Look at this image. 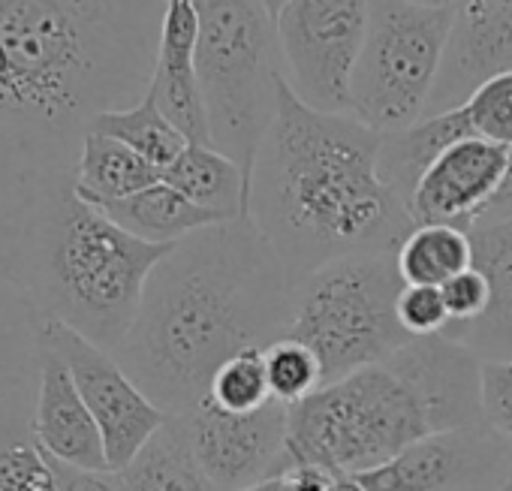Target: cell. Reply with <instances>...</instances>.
Masks as SVG:
<instances>
[{
  "instance_id": "20",
  "label": "cell",
  "mask_w": 512,
  "mask_h": 491,
  "mask_svg": "<svg viewBox=\"0 0 512 491\" xmlns=\"http://www.w3.org/2000/svg\"><path fill=\"white\" fill-rule=\"evenodd\" d=\"M473 136L470 121L464 115L461 106L437 112V115H425L416 124L395 130V133H383V145H380V172L386 178V184L404 199V205L410 202L422 172L431 166V160L449 148L458 139Z\"/></svg>"
},
{
  "instance_id": "10",
  "label": "cell",
  "mask_w": 512,
  "mask_h": 491,
  "mask_svg": "<svg viewBox=\"0 0 512 491\" xmlns=\"http://www.w3.org/2000/svg\"><path fill=\"white\" fill-rule=\"evenodd\" d=\"M34 338L37 347L55 350L85 398L106 446V461L112 470H121L130 464V458L154 437V431L169 419L121 368L112 350H103L100 344L88 341L67 323L37 314L34 320Z\"/></svg>"
},
{
  "instance_id": "28",
  "label": "cell",
  "mask_w": 512,
  "mask_h": 491,
  "mask_svg": "<svg viewBox=\"0 0 512 491\" xmlns=\"http://www.w3.org/2000/svg\"><path fill=\"white\" fill-rule=\"evenodd\" d=\"M0 491H58L49 452L40 443L0 449Z\"/></svg>"
},
{
  "instance_id": "4",
  "label": "cell",
  "mask_w": 512,
  "mask_h": 491,
  "mask_svg": "<svg viewBox=\"0 0 512 491\" xmlns=\"http://www.w3.org/2000/svg\"><path fill=\"white\" fill-rule=\"evenodd\" d=\"M479 368L482 359L452 338H413L293 404L290 461L359 476L434 431L485 425Z\"/></svg>"
},
{
  "instance_id": "36",
  "label": "cell",
  "mask_w": 512,
  "mask_h": 491,
  "mask_svg": "<svg viewBox=\"0 0 512 491\" xmlns=\"http://www.w3.org/2000/svg\"><path fill=\"white\" fill-rule=\"evenodd\" d=\"M329 491H365V485L359 482V476H335Z\"/></svg>"
},
{
  "instance_id": "5",
  "label": "cell",
  "mask_w": 512,
  "mask_h": 491,
  "mask_svg": "<svg viewBox=\"0 0 512 491\" xmlns=\"http://www.w3.org/2000/svg\"><path fill=\"white\" fill-rule=\"evenodd\" d=\"M172 244H151L121 229L106 211L82 199L76 175L43 184L22 232V284L40 314L55 317L118 350L127 338L145 284Z\"/></svg>"
},
{
  "instance_id": "33",
  "label": "cell",
  "mask_w": 512,
  "mask_h": 491,
  "mask_svg": "<svg viewBox=\"0 0 512 491\" xmlns=\"http://www.w3.org/2000/svg\"><path fill=\"white\" fill-rule=\"evenodd\" d=\"M284 491H329L335 482V473L317 467V464H290L284 473H278Z\"/></svg>"
},
{
  "instance_id": "21",
  "label": "cell",
  "mask_w": 512,
  "mask_h": 491,
  "mask_svg": "<svg viewBox=\"0 0 512 491\" xmlns=\"http://www.w3.org/2000/svg\"><path fill=\"white\" fill-rule=\"evenodd\" d=\"M118 473L127 491H220L199 464L181 416H169Z\"/></svg>"
},
{
  "instance_id": "25",
  "label": "cell",
  "mask_w": 512,
  "mask_h": 491,
  "mask_svg": "<svg viewBox=\"0 0 512 491\" xmlns=\"http://www.w3.org/2000/svg\"><path fill=\"white\" fill-rule=\"evenodd\" d=\"M208 401L229 413H253L275 401L266 371V350H241L226 359L211 380Z\"/></svg>"
},
{
  "instance_id": "16",
  "label": "cell",
  "mask_w": 512,
  "mask_h": 491,
  "mask_svg": "<svg viewBox=\"0 0 512 491\" xmlns=\"http://www.w3.org/2000/svg\"><path fill=\"white\" fill-rule=\"evenodd\" d=\"M40 350V392H37V413H34V437L37 443L76 467L88 470H112L106 461L103 434L79 395L67 362L49 350Z\"/></svg>"
},
{
  "instance_id": "12",
  "label": "cell",
  "mask_w": 512,
  "mask_h": 491,
  "mask_svg": "<svg viewBox=\"0 0 512 491\" xmlns=\"http://www.w3.org/2000/svg\"><path fill=\"white\" fill-rule=\"evenodd\" d=\"M181 419L199 464L220 491L260 485L293 464L287 452L290 407L281 401L253 413H229L205 398Z\"/></svg>"
},
{
  "instance_id": "31",
  "label": "cell",
  "mask_w": 512,
  "mask_h": 491,
  "mask_svg": "<svg viewBox=\"0 0 512 491\" xmlns=\"http://www.w3.org/2000/svg\"><path fill=\"white\" fill-rule=\"evenodd\" d=\"M443 293V302H446V311H449V326H464V323H473L479 320L488 305H491V287H488V278L470 266L464 269L461 275H455L452 281H446L440 287Z\"/></svg>"
},
{
  "instance_id": "34",
  "label": "cell",
  "mask_w": 512,
  "mask_h": 491,
  "mask_svg": "<svg viewBox=\"0 0 512 491\" xmlns=\"http://www.w3.org/2000/svg\"><path fill=\"white\" fill-rule=\"evenodd\" d=\"M512 217V148H509V166H506V175H503V184L497 190V196L491 199L485 217L479 220V226L485 223H497V220H506Z\"/></svg>"
},
{
  "instance_id": "18",
  "label": "cell",
  "mask_w": 512,
  "mask_h": 491,
  "mask_svg": "<svg viewBox=\"0 0 512 491\" xmlns=\"http://www.w3.org/2000/svg\"><path fill=\"white\" fill-rule=\"evenodd\" d=\"M163 181L184 193L193 205L214 211L226 220L250 217V187L241 166L214 145L190 142L172 166L163 169Z\"/></svg>"
},
{
  "instance_id": "9",
  "label": "cell",
  "mask_w": 512,
  "mask_h": 491,
  "mask_svg": "<svg viewBox=\"0 0 512 491\" xmlns=\"http://www.w3.org/2000/svg\"><path fill=\"white\" fill-rule=\"evenodd\" d=\"M371 22V0H287L275 16L284 79L317 112H350V85Z\"/></svg>"
},
{
  "instance_id": "30",
  "label": "cell",
  "mask_w": 512,
  "mask_h": 491,
  "mask_svg": "<svg viewBox=\"0 0 512 491\" xmlns=\"http://www.w3.org/2000/svg\"><path fill=\"white\" fill-rule=\"evenodd\" d=\"M485 425L512 443V359H491L479 368Z\"/></svg>"
},
{
  "instance_id": "26",
  "label": "cell",
  "mask_w": 512,
  "mask_h": 491,
  "mask_svg": "<svg viewBox=\"0 0 512 491\" xmlns=\"http://www.w3.org/2000/svg\"><path fill=\"white\" fill-rule=\"evenodd\" d=\"M266 371L272 398L287 407L311 398L320 386H326L317 353L296 338H281L272 347H266Z\"/></svg>"
},
{
  "instance_id": "17",
  "label": "cell",
  "mask_w": 512,
  "mask_h": 491,
  "mask_svg": "<svg viewBox=\"0 0 512 491\" xmlns=\"http://www.w3.org/2000/svg\"><path fill=\"white\" fill-rule=\"evenodd\" d=\"M473 266L488 278V311L464 326H449L443 338H452L473 350L482 362L512 359V217L470 229Z\"/></svg>"
},
{
  "instance_id": "7",
  "label": "cell",
  "mask_w": 512,
  "mask_h": 491,
  "mask_svg": "<svg viewBox=\"0 0 512 491\" xmlns=\"http://www.w3.org/2000/svg\"><path fill=\"white\" fill-rule=\"evenodd\" d=\"M401 290L395 254H353L326 263L296 287L287 338L308 344L326 383H335L413 341L395 311Z\"/></svg>"
},
{
  "instance_id": "32",
  "label": "cell",
  "mask_w": 512,
  "mask_h": 491,
  "mask_svg": "<svg viewBox=\"0 0 512 491\" xmlns=\"http://www.w3.org/2000/svg\"><path fill=\"white\" fill-rule=\"evenodd\" d=\"M58 491H127L118 470H88L49 455Z\"/></svg>"
},
{
  "instance_id": "37",
  "label": "cell",
  "mask_w": 512,
  "mask_h": 491,
  "mask_svg": "<svg viewBox=\"0 0 512 491\" xmlns=\"http://www.w3.org/2000/svg\"><path fill=\"white\" fill-rule=\"evenodd\" d=\"M241 491H284V485H281L278 476H272V479H266L260 485H250V488H241Z\"/></svg>"
},
{
  "instance_id": "23",
  "label": "cell",
  "mask_w": 512,
  "mask_h": 491,
  "mask_svg": "<svg viewBox=\"0 0 512 491\" xmlns=\"http://www.w3.org/2000/svg\"><path fill=\"white\" fill-rule=\"evenodd\" d=\"M395 266L404 284L443 287L473 266V238L449 223H416L398 244Z\"/></svg>"
},
{
  "instance_id": "15",
  "label": "cell",
  "mask_w": 512,
  "mask_h": 491,
  "mask_svg": "<svg viewBox=\"0 0 512 491\" xmlns=\"http://www.w3.org/2000/svg\"><path fill=\"white\" fill-rule=\"evenodd\" d=\"M199 43V13L196 0H166L160 22L157 64L148 94L160 112L187 136V142L211 145V124L205 109V94L196 70Z\"/></svg>"
},
{
  "instance_id": "14",
  "label": "cell",
  "mask_w": 512,
  "mask_h": 491,
  "mask_svg": "<svg viewBox=\"0 0 512 491\" xmlns=\"http://www.w3.org/2000/svg\"><path fill=\"white\" fill-rule=\"evenodd\" d=\"M509 70L512 0H458L452 10L446 58L425 115L461 106L479 85Z\"/></svg>"
},
{
  "instance_id": "38",
  "label": "cell",
  "mask_w": 512,
  "mask_h": 491,
  "mask_svg": "<svg viewBox=\"0 0 512 491\" xmlns=\"http://www.w3.org/2000/svg\"><path fill=\"white\" fill-rule=\"evenodd\" d=\"M284 4H287V0H263V7L269 10V16H272V19L284 10Z\"/></svg>"
},
{
  "instance_id": "22",
  "label": "cell",
  "mask_w": 512,
  "mask_h": 491,
  "mask_svg": "<svg viewBox=\"0 0 512 491\" xmlns=\"http://www.w3.org/2000/svg\"><path fill=\"white\" fill-rule=\"evenodd\" d=\"M73 175H76L79 196L94 205L133 196L163 181V172L151 160H145L139 151H133L121 139H112L103 133H85L82 148L76 154Z\"/></svg>"
},
{
  "instance_id": "6",
  "label": "cell",
  "mask_w": 512,
  "mask_h": 491,
  "mask_svg": "<svg viewBox=\"0 0 512 491\" xmlns=\"http://www.w3.org/2000/svg\"><path fill=\"white\" fill-rule=\"evenodd\" d=\"M199 43L196 70L205 94L211 145L229 154L247 187L253 163L275 121L278 82V34L263 0H196Z\"/></svg>"
},
{
  "instance_id": "19",
  "label": "cell",
  "mask_w": 512,
  "mask_h": 491,
  "mask_svg": "<svg viewBox=\"0 0 512 491\" xmlns=\"http://www.w3.org/2000/svg\"><path fill=\"white\" fill-rule=\"evenodd\" d=\"M97 208L106 211L130 235L151 241V244H178L181 238H187L205 226L226 223V217L193 205L184 193H178L166 181H157V184H151L133 196H124V199L100 202Z\"/></svg>"
},
{
  "instance_id": "2",
  "label": "cell",
  "mask_w": 512,
  "mask_h": 491,
  "mask_svg": "<svg viewBox=\"0 0 512 491\" xmlns=\"http://www.w3.org/2000/svg\"><path fill=\"white\" fill-rule=\"evenodd\" d=\"M383 133L350 112H317L287 79L250 181V217L290 281L353 254H395L416 226L380 172Z\"/></svg>"
},
{
  "instance_id": "3",
  "label": "cell",
  "mask_w": 512,
  "mask_h": 491,
  "mask_svg": "<svg viewBox=\"0 0 512 491\" xmlns=\"http://www.w3.org/2000/svg\"><path fill=\"white\" fill-rule=\"evenodd\" d=\"M166 0H0V121L76 151L97 112L148 94Z\"/></svg>"
},
{
  "instance_id": "27",
  "label": "cell",
  "mask_w": 512,
  "mask_h": 491,
  "mask_svg": "<svg viewBox=\"0 0 512 491\" xmlns=\"http://www.w3.org/2000/svg\"><path fill=\"white\" fill-rule=\"evenodd\" d=\"M461 109L476 139L512 148V70L479 85Z\"/></svg>"
},
{
  "instance_id": "35",
  "label": "cell",
  "mask_w": 512,
  "mask_h": 491,
  "mask_svg": "<svg viewBox=\"0 0 512 491\" xmlns=\"http://www.w3.org/2000/svg\"><path fill=\"white\" fill-rule=\"evenodd\" d=\"M401 4H410L416 10H455L458 0H401Z\"/></svg>"
},
{
  "instance_id": "1",
  "label": "cell",
  "mask_w": 512,
  "mask_h": 491,
  "mask_svg": "<svg viewBox=\"0 0 512 491\" xmlns=\"http://www.w3.org/2000/svg\"><path fill=\"white\" fill-rule=\"evenodd\" d=\"M293 302L296 284L253 217L214 223L154 266L115 359L163 413L184 416L226 359L290 335Z\"/></svg>"
},
{
  "instance_id": "29",
  "label": "cell",
  "mask_w": 512,
  "mask_h": 491,
  "mask_svg": "<svg viewBox=\"0 0 512 491\" xmlns=\"http://www.w3.org/2000/svg\"><path fill=\"white\" fill-rule=\"evenodd\" d=\"M401 326L413 338H434L449 329V311L443 302L440 287H419V284H404L395 302Z\"/></svg>"
},
{
  "instance_id": "13",
  "label": "cell",
  "mask_w": 512,
  "mask_h": 491,
  "mask_svg": "<svg viewBox=\"0 0 512 491\" xmlns=\"http://www.w3.org/2000/svg\"><path fill=\"white\" fill-rule=\"evenodd\" d=\"M509 166V148L488 139H458L422 172L407 211L413 223H449L476 229L497 196Z\"/></svg>"
},
{
  "instance_id": "8",
  "label": "cell",
  "mask_w": 512,
  "mask_h": 491,
  "mask_svg": "<svg viewBox=\"0 0 512 491\" xmlns=\"http://www.w3.org/2000/svg\"><path fill=\"white\" fill-rule=\"evenodd\" d=\"M449 31L452 10L371 0L368 37L350 85V115L377 133L416 124L434 94Z\"/></svg>"
},
{
  "instance_id": "11",
  "label": "cell",
  "mask_w": 512,
  "mask_h": 491,
  "mask_svg": "<svg viewBox=\"0 0 512 491\" xmlns=\"http://www.w3.org/2000/svg\"><path fill=\"white\" fill-rule=\"evenodd\" d=\"M512 470V443L488 425L434 431L359 473L365 491H494Z\"/></svg>"
},
{
  "instance_id": "24",
  "label": "cell",
  "mask_w": 512,
  "mask_h": 491,
  "mask_svg": "<svg viewBox=\"0 0 512 491\" xmlns=\"http://www.w3.org/2000/svg\"><path fill=\"white\" fill-rule=\"evenodd\" d=\"M88 133H103L112 139H121L133 151H139L145 160H151L160 172L172 166V160L190 145L187 136L160 112L151 94H145L139 103L127 109H106L97 112L88 124Z\"/></svg>"
}]
</instances>
